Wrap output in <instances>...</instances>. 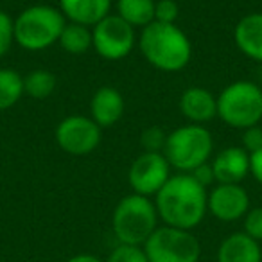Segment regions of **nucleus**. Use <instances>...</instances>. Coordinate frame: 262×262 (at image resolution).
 Wrapping results in <instances>:
<instances>
[{
    "mask_svg": "<svg viewBox=\"0 0 262 262\" xmlns=\"http://www.w3.org/2000/svg\"><path fill=\"white\" fill-rule=\"evenodd\" d=\"M208 192L189 172H180L167 180L155 196L158 217L172 228L192 230L207 215Z\"/></svg>",
    "mask_w": 262,
    "mask_h": 262,
    "instance_id": "nucleus-1",
    "label": "nucleus"
},
{
    "mask_svg": "<svg viewBox=\"0 0 262 262\" xmlns=\"http://www.w3.org/2000/svg\"><path fill=\"white\" fill-rule=\"evenodd\" d=\"M137 43L146 61L162 72H180L192 58L189 36L176 24L151 22L142 29Z\"/></svg>",
    "mask_w": 262,
    "mask_h": 262,
    "instance_id": "nucleus-2",
    "label": "nucleus"
},
{
    "mask_svg": "<svg viewBox=\"0 0 262 262\" xmlns=\"http://www.w3.org/2000/svg\"><path fill=\"white\" fill-rule=\"evenodd\" d=\"M158 212L155 201L131 192L117 203L112 215L113 235L120 244L144 246L151 233L158 228Z\"/></svg>",
    "mask_w": 262,
    "mask_h": 262,
    "instance_id": "nucleus-3",
    "label": "nucleus"
},
{
    "mask_svg": "<svg viewBox=\"0 0 262 262\" xmlns=\"http://www.w3.org/2000/svg\"><path fill=\"white\" fill-rule=\"evenodd\" d=\"M67 18L49 4L26 8L15 20V41L31 52L45 51L59 41Z\"/></svg>",
    "mask_w": 262,
    "mask_h": 262,
    "instance_id": "nucleus-4",
    "label": "nucleus"
},
{
    "mask_svg": "<svg viewBox=\"0 0 262 262\" xmlns=\"http://www.w3.org/2000/svg\"><path fill=\"white\" fill-rule=\"evenodd\" d=\"M214 151L210 131L201 124H185L167 135L164 155L169 165L180 172H192L207 164Z\"/></svg>",
    "mask_w": 262,
    "mask_h": 262,
    "instance_id": "nucleus-5",
    "label": "nucleus"
},
{
    "mask_svg": "<svg viewBox=\"0 0 262 262\" xmlns=\"http://www.w3.org/2000/svg\"><path fill=\"white\" fill-rule=\"evenodd\" d=\"M217 117L237 129L262 120V88L253 81H233L217 95Z\"/></svg>",
    "mask_w": 262,
    "mask_h": 262,
    "instance_id": "nucleus-6",
    "label": "nucleus"
},
{
    "mask_svg": "<svg viewBox=\"0 0 262 262\" xmlns=\"http://www.w3.org/2000/svg\"><path fill=\"white\" fill-rule=\"evenodd\" d=\"M144 251L149 262H198L201 244L190 230L164 225L144 243Z\"/></svg>",
    "mask_w": 262,
    "mask_h": 262,
    "instance_id": "nucleus-7",
    "label": "nucleus"
},
{
    "mask_svg": "<svg viewBox=\"0 0 262 262\" xmlns=\"http://www.w3.org/2000/svg\"><path fill=\"white\" fill-rule=\"evenodd\" d=\"M137 43L135 29L119 15L110 13L92 27V49L108 61H120L131 54Z\"/></svg>",
    "mask_w": 262,
    "mask_h": 262,
    "instance_id": "nucleus-8",
    "label": "nucleus"
},
{
    "mask_svg": "<svg viewBox=\"0 0 262 262\" xmlns=\"http://www.w3.org/2000/svg\"><path fill=\"white\" fill-rule=\"evenodd\" d=\"M101 133L102 129L90 117L70 115L56 126L54 139L65 153L74 157H84L97 149L101 142Z\"/></svg>",
    "mask_w": 262,
    "mask_h": 262,
    "instance_id": "nucleus-9",
    "label": "nucleus"
},
{
    "mask_svg": "<svg viewBox=\"0 0 262 262\" xmlns=\"http://www.w3.org/2000/svg\"><path fill=\"white\" fill-rule=\"evenodd\" d=\"M171 178V165L164 153H146L137 157L127 171L131 190L140 196H157Z\"/></svg>",
    "mask_w": 262,
    "mask_h": 262,
    "instance_id": "nucleus-10",
    "label": "nucleus"
},
{
    "mask_svg": "<svg viewBox=\"0 0 262 262\" xmlns=\"http://www.w3.org/2000/svg\"><path fill=\"white\" fill-rule=\"evenodd\" d=\"M207 208L215 219L232 223L243 219L250 210V196L241 183H217L208 192Z\"/></svg>",
    "mask_w": 262,
    "mask_h": 262,
    "instance_id": "nucleus-11",
    "label": "nucleus"
},
{
    "mask_svg": "<svg viewBox=\"0 0 262 262\" xmlns=\"http://www.w3.org/2000/svg\"><path fill=\"white\" fill-rule=\"evenodd\" d=\"M215 183H241L250 174V153L243 147H226L210 162Z\"/></svg>",
    "mask_w": 262,
    "mask_h": 262,
    "instance_id": "nucleus-12",
    "label": "nucleus"
},
{
    "mask_svg": "<svg viewBox=\"0 0 262 262\" xmlns=\"http://www.w3.org/2000/svg\"><path fill=\"white\" fill-rule=\"evenodd\" d=\"M180 112L190 124L203 126L217 117V97L207 88L190 86L180 97Z\"/></svg>",
    "mask_w": 262,
    "mask_h": 262,
    "instance_id": "nucleus-13",
    "label": "nucleus"
},
{
    "mask_svg": "<svg viewBox=\"0 0 262 262\" xmlns=\"http://www.w3.org/2000/svg\"><path fill=\"white\" fill-rule=\"evenodd\" d=\"M124 97L117 88L101 86L94 94L90 101V119L97 124L101 129L117 124L124 115Z\"/></svg>",
    "mask_w": 262,
    "mask_h": 262,
    "instance_id": "nucleus-14",
    "label": "nucleus"
},
{
    "mask_svg": "<svg viewBox=\"0 0 262 262\" xmlns=\"http://www.w3.org/2000/svg\"><path fill=\"white\" fill-rule=\"evenodd\" d=\"M233 40L246 58L262 63V13H250L237 22Z\"/></svg>",
    "mask_w": 262,
    "mask_h": 262,
    "instance_id": "nucleus-15",
    "label": "nucleus"
},
{
    "mask_svg": "<svg viewBox=\"0 0 262 262\" xmlns=\"http://www.w3.org/2000/svg\"><path fill=\"white\" fill-rule=\"evenodd\" d=\"M112 0H59V11L69 22L94 27L110 15Z\"/></svg>",
    "mask_w": 262,
    "mask_h": 262,
    "instance_id": "nucleus-16",
    "label": "nucleus"
},
{
    "mask_svg": "<svg viewBox=\"0 0 262 262\" xmlns=\"http://www.w3.org/2000/svg\"><path fill=\"white\" fill-rule=\"evenodd\" d=\"M217 262H262L260 243L244 232L232 233L219 244Z\"/></svg>",
    "mask_w": 262,
    "mask_h": 262,
    "instance_id": "nucleus-17",
    "label": "nucleus"
},
{
    "mask_svg": "<svg viewBox=\"0 0 262 262\" xmlns=\"http://www.w3.org/2000/svg\"><path fill=\"white\" fill-rule=\"evenodd\" d=\"M155 4L157 0H117V15L133 29H144L155 22Z\"/></svg>",
    "mask_w": 262,
    "mask_h": 262,
    "instance_id": "nucleus-18",
    "label": "nucleus"
},
{
    "mask_svg": "<svg viewBox=\"0 0 262 262\" xmlns=\"http://www.w3.org/2000/svg\"><path fill=\"white\" fill-rule=\"evenodd\" d=\"M58 43L61 45L63 51L72 56L84 54V52H88L92 49V27L67 22Z\"/></svg>",
    "mask_w": 262,
    "mask_h": 262,
    "instance_id": "nucleus-19",
    "label": "nucleus"
},
{
    "mask_svg": "<svg viewBox=\"0 0 262 262\" xmlns=\"http://www.w3.org/2000/svg\"><path fill=\"white\" fill-rule=\"evenodd\" d=\"M56 84H58L56 76L45 69H36L24 77V92L36 101L51 97L56 90Z\"/></svg>",
    "mask_w": 262,
    "mask_h": 262,
    "instance_id": "nucleus-20",
    "label": "nucleus"
},
{
    "mask_svg": "<svg viewBox=\"0 0 262 262\" xmlns=\"http://www.w3.org/2000/svg\"><path fill=\"white\" fill-rule=\"evenodd\" d=\"M24 94V77L15 69H0V112L13 108Z\"/></svg>",
    "mask_w": 262,
    "mask_h": 262,
    "instance_id": "nucleus-21",
    "label": "nucleus"
},
{
    "mask_svg": "<svg viewBox=\"0 0 262 262\" xmlns=\"http://www.w3.org/2000/svg\"><path fill=\"white\" fill-rule=\"evenodd\" d=\"M106 262H149L142 246L133 244H120L112 250Z\"/></svg>",
    "mask_w": 262,
    "mask_h": 262,
    "instance_id": "nucleus-22",
    "label": "nucleus"
},
{
    "mask_svg": "<svg viewBox=\"0 0 262 262\" xmlns=\"http://www.w3.org/2000/svg\"><path fill=\"white\" fill-rule=\"evenodd\" d=\"M165 142H167V135L158 126L147 127L140 135V146L146 153H164Z\"/></svg>",
    "mask_w": 262,
    "mask_h": 262,
    "instance_id": "nucleus-23",
    "label": "nucleus"
},
{
    "mask_svg": "<svg viewBox=\"0 0 262 262\" xmlns=\"http://www.w3.org/2000/svg\"><path fill=\"white\" fill-rule=\"evenodd\" d=\"M15 43V20L0 9V58L9 52Z\"/></svg>",
    "mask_w": 262,
    "mask_h": 262,
    "instance_id": "nucleus-24",
    "label": "nucleus"
},
{
    "mask_svg": "<svg viewBox=\"0 0 262 262\" xmlns=\"http://www.w3.org/2000/svg\"><path fill=\"white\" fill-rule=\"evenodd\" d=\"M180 15V8L174 0H157L155 4V22L176 24Z\"/></svg>",
    "mask_w": 262,
    "mask_h": 262,
    "instance_id": "nucleus-25",
    "label": "nucleus"
},
{
    "mask_svg": "<svg viewBox=\"0 0 262 262\" xmlns=\"http://www.w3.org/2000/svg\"><path fill=\"white\" fill-rule=\"evenodd\" d=\"M244 233L257 243L262 241V207L250 208L248 214L244 215Z\"/></svg>",
    "mask_w": 262,
    "mask_h": 262,
    "instance_id": "nucleus-26",
    "label": "nucleus"
},
{
    "mask_svg": "<svg viewBox=\"0 0 262 262\" xmlns=\"http://www.w3.org/2000/svg\"><path fill=\"white\" fill-rule=\"evenodd\" d=\"M241 140H243V149H246L248 153H255V151H258L262 147V127L258 126H251L248 127V129H243V137H241Z\"/></svg>",
    "mask_w": 262,
    "mask_h": 262,
    "instance_id": "nucleus-27",
    "label": "nucleus"
},
{
    "mask_svg": "<svg viewBox=\"0 0 262 262\" xmlns=\"http://www.w3.org/2000/svg\"><path fill=\"white\" fill-rule=\"evenodd\" d=\"M190 176H192L194 180H196L200 185H203L205 189H207L208 185H212V183H215V176H214V171H212V165L210 162H207V164L200 165L198 169H194L192 172H189Z\"/></svg>",
    "mask_w": 262,
    "mask_h": 262,
    "instance_id": "nucleus-28",
    "label": "nucleus"
},
{
    "mask_svg": "<svg viewBox=\"0 0 262 262\" xmlns=\"http://www.w3.org/2000/svg\"><path fill=\"white\" fill-rule=\"evenodd\" d=\"M250 174L262 185V147L250 155Z\"/></svg>",
    "mask_w": 262,
    "mask_h": 262,
    "instance_id": "nucleus-29",
    "label": "nucleus"
},
{
    "mask_svg": "<svg viewBox=\"0 0 262 262\" xmlns=\"http://www.w3.org/2000/svg\"><path fill=\"white\" fill-rule=\"evenodd\" d=\"M67 262H102L99 257H95V255H90V253H79V255H74V257H70Z\"/></svg>",
    "mask_w": 262,
    "mask_h": 262,
    "instance_id": "nucleus-30",
    "label": "nucleus"
},
{
    "mask_svg": "<svg viewBox=\"0 0 262 262\" xmlns=\"http://www.w3.org/2000/svg\"><path fill=\"white\" fill-rule=\"evenodd\" d=\"M260 81H262V74H260ZM260 88H262V84H260Z\"/></svg>",
    "mask_w": 262,
    "mask_h": 262,
    "instance_id": "nucleus-31",
    "label": "nucleus"
},
{
    "mask_svg": "<svg viewBox=\"0 0 262 262\" xmlns=\"http://www.w3.org/2000/svg\"><path fill=\"white\" fill-rule=\"evenodd\" d=\"M41 2H47V0H41Z\"/></svg>",
    "mask_w": 262,
    "mask_h": 262,
    "instance_id": "nucleus-32",
    "label": "nucleus"
}]
</instances>
